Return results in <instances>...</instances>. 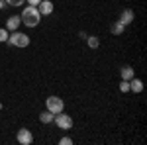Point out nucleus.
Returning <instances> with one entry per match:
<instances>
[{
  "label": "nucleus",
  "mask_w": 147,
  "mask_h": 145,
  "mask_svg": "<svg viewBox=\"0 0 147 145\" xmlns=\"http://www.w3.org/2000/svg\"><path fill=\"white\" fill-rule=\"evenodd\" d=\"M20 20H22V24L26 28H37L39 22H41V14L37 10V6H30L28 4L24 8V12L20 14Z\"/></svg>",
  "instance_id": "f257e3e1"
},
{
  "label": "nucleus",
  "mask_w": 147,
  "mask_h": 145,
  "mask_svg": "<svg viewBox=\"0 0 147 145\" xmlns=\"http://www.w3.org/2000/svg\"><path fill=\"white\" fill-rule=\"evenodd\" d=\"M30 35H26V34H22V32H10V37H8V41L6 43L8 45H14V47H28L30 45Z\"/></svg>",
  "instance_id": "f03ea898"
},
{
  "label": "nucleus",
  "mask_w": 147,
  "mask_h": 145,
  "mask_svg": "<svg viewBox=\"0 0 147 145\" xmlns=\"http://www.w3.org/2000/svg\"><path fill=\"white\" fill-rule=\"evenodd\" d=\"M45 110H49L51 114H59V112L65 110V102H63L61 96L51 94V96H47V100H45Z\"/></svg>",
  "instance_id": "7ed1b4c3"
},
{
  "label": "nucleus",
  "mask_w": 147,
  "mask_h": 145,
  "mask_svg": "<svg viewBox=\"0 0 147 145\" xmlns=\"http://www.w3.org/2000/svg\"><path fill=\"white\" fill-rule=\"evenodd\" d=\"M53 123H57V127H61V129H71L73 127V116L65 114V110H63V112H59V114H55Z\"/></svg>",
  "instance_id": "20e7f679"
},
{
  "label": "nucleus",
  "mask_w": 147,
  "mask_h": 145,
  "mask_svg": "<svg viewBox=\"0 0 147 145\" xmlns=\"http://www.w3.org/2000/svg\"><path fill=\"white\" fill-rule=\"evenodd\" d=\"M16 141H18L20 145H32L34 143V134H32L28 127H22V129H18Z\"/></svg>",
  "instance_id": "39448f33"
},
{
  "label": "nucleus",
  "mask_w": 147,
  "mask_h": 145,
  "mask_svg": "<svg viewBox=\"0 0 147 145\" xmlns=\"http://www.w3.org/2000/svg\"><path fill=\"white\" fill-rule=\"evenodd\" d=\"M37 10L41 16H51L53 10H55V6H53V2L51 0H41L39 4H37Z\"/></svg>",
  "instance_id": "423d86ee"
},
{
  "label": "nucleus",
  "mask_w": 147,
  "mask_h": 145,
  "mask_svg": "<svg viewBox=\"0 0 147 145\" xmlns=\"http://www.w3.org/2000/svg\"><path fill=\"white\" fill-rule=\"evenodd\" d=\"M120 22L124 24V26H129L131 22H136V12L129 10V8L122 10V14H120Z\"/></svg>",
  "instance_id": "0eeeda50"
},
{
  "label": "nucleus",
  "mask_w": 147,
  "mask_h": 145,
  "mask_svg": "<svg viewBox=\"0 0 147 145\" xmlns=\"http://www.w3.org/2000/svg\"><path fill=\"white\" fill-rule=\"evenodd\" d=\"M20 26H22V20H20V16H10V18L6 20V30H8V32H16Z\"/></svg>",
  "instance_id": "6e6552de"
},
{
  "label": "nucleus",
  "mask_w": 147,
  "mask_h": 145,
  "mask_svg": "<svg viewBox=\"0 0 147 145\" xmlns=\"http://www.w3.org/2000/svg\"><path fill=\"white\" fill-rule=\"evenodd\" d=\"M120 77H122V80H129L131 77H136V71L129 65H124V67L120 69Z\"/></svg>",
  "instance_id": "1a4fd4ad"
},
{
  "label": "nucleus",
  "mask_w": 147,
  "mask_h": 145,
  "mask_svg": "<svg viewBox=\"0 0 147 145\" xmlns=\"http://www.w3.org/2000/svg\"><path fill=\"white\" fill-rule=\"evenodd\" d=\"M129 90H131V92H141V90H143V80L131 77L129 78Z\"/></svg>",
  "instance_id": "9d476101"
},
{
  "label": "nucleus",
  "mask_w": 147,
  "mask_h": 145,
  "mask_svg": "<svg viewBox=\"0 0 147 145\" xmlns=\"http://www.w3.org/2000/svg\"><path fill=\"white\" fill-rule=\"evenodd\" d=\"M110 32H112V35H122L125 32V26L118 20V22H114L112 26H110Z\"/></svg>",
  "instance_id": "9b49d317"
},
{
  "label": "nucleus",
  "mask_w": 147,
  "mask_h": 145,
  "mask_svg": "<svg viewBox=\"0 0 147 145\" xmlns=\"http://www.w3.org/2000/svg\"><path fill=\"white\" fill-rule=\"evenodd\" d=\"M53 118H55V114H51L49 110H45V112L39 114V122L41 123H53Z\"/></svg>",
  "instance_id": "f8f14e48"
},
{
  "label": "nucleus",
  "mask_w": 147,
  "mask_h": 145,
  "mask_svg": "<svg viewBox=\"0 0 147 145\" xmlns=\"http://www.w3.org/2000/svg\"><path fill=\"white\" fill-rule=\"evenodd\" d=\"M86 43H88L90 49H98V47H100V39H98L96 35H88V37H86Z\"/></svg>",
  "instance_id": "ddd939ff"
},
{
  "label": "nucleus",
  "mask_w": 147,
  "mask_h": 145,
  "mask_svg": "<svg viewBox=\"0 0 147 145\" xmlns=\"http://www.w3.org/2000/svg\"><path fill=\"white\" fill-rule=\"evenodd\" d=\"M8 37H10V32H8L6 28H0V43H6Z\"/></svg>",
  "instance_id": "4468645a"
},
{
  "label": "nucleus",
  "mask_w": 147,
  "mask_h": 145,
  "mask_svg": "<svg viewBox=\"0 0 147 145\" xmlns=\"http://www.w3.org/2000/svg\"><path fill=\"white\" fill-rule=\"evenodd\" d=\"M8 6H14V8H18V6H24L26 4V0H4Z\"/></svg>",
  "instance_id": "2eb2a0df"
},
{
  "label": "nucleus",
  "mask_w": 147,
  "mask_h": 145,
  "mask_svg": "<svg viewBox=\"0 0 147 145\" xmlns=\"http://www.w3.org/2000/svg\"><path fill=\"white\" fill-rule=\"evenodd\" d=\"M120 92H129V80H122L120 82Z\"/></svg>",
  "instance_id": "dca6fc26"
},
{
  "label": "nucleus",
  "mask_w": 147,
  "mask_h": 145,
  "mask_svg": "<svg viewBox=\"0 0 147 145\" xmlns=\"http://www.w3.org/2000/svg\"><path fill=\"white\" fill-rule=\"evenodd\" d=\"M59 145H73V139L71 137H61L59 139Z\"/></svg>",
  "instance_id": "f3484780"
},
{
  "label": "nucleus",
  "mask_w": 147,
  "mask_h": 145,
  "mask_svg": "<svg viewBox=\"0 0 147 145\" xmlns=\"http://www.w3.org/2000/svg\"><path fill=\"white\" fill-rule=\"evenodd\" d=\"M26 2H28V4H30V6H37V4H39V2H41V0H26Z\"/></svg>",
  "instance_id": "a211bd4d"
},
{
  "label": "nucleus",
  "mask_w": 147,
  "mask_h": 145,
  "mask_svg": "<svg viewBox=\"0 0 147 145\" xmlns=\"http://www.w3.org/2000/svg\"><path fill=\"white\" fill-rule=\"evenodd\" d=\"M4 6H6V2H4V0H0V10H2Z\"/></svg>",
  "instance_id": "6ab92c4d"
}]
</instances>
